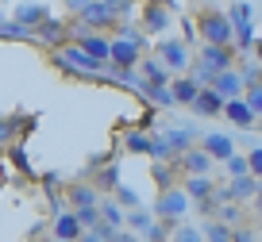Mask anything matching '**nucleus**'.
<instances>
[{
    "label": "nucleus",
    "mask_w": 262,
    "mask_h": 242,
    "mask_svg": "<svg viewBox=\"0 0 262 242\" xmlns=\"http://www.w3.org/2000/svg\"><path fill=\"white\" fill-rule=\"evenodd\" d=\"M189 204H193V196L185 192V188H162V196L155 200V215L162 219L166 227H178L181 219H185V211H189Z\"/></svg>",
    "instance_id": "f257e3e1"
},
{
    "label": "nucleus",
    "mask_w": 262,
    "mask_h": 242,
    "mask_svg": "<svg viewBox=\"0 0 262 242\" xmlns=\"http://www.w3.org/2000/svg\"><path fill=\"white\" fill-rule=\"evenodd\" d=\"M139 50H143V35L139 31H123L120 39L112 42V58H108V65H116V69H131V65H139Z\"/></svg>",
    "instance_id": "f03ea898"
},
{
    "label": "nucleus",
    "mask_w": 262,
    "mask_h": 242,
    "mask_svg": "<svg viewBox=\"0 0 262 242\" xmlns=\"http://www.w3.org/2000/svg\"><path fill=\"white\" fill-rule=\"evenodd\" d=\"M201 39L205 42H224V46H228V42L235 39L231 16H224V12H205V16H201Z\"/></svg>",
    "instance_id": "7ed1b4c3"
},
{
    "label": "nucleus",
    "mask_w": 262,
    "mask_h": 242,
    "mask_svg": "<svg viewBox=\"0 0 262 242\" xmlns=\"http://www.w3.org/2000/svg\"><path fill=\"white\" fill-rule=\"evenodd\" d=\"M158 58H162L166 69H173V73H189V69H193V54H189V46L178 42V39L162 42V46H158Z\"/></svg>",
    "instance_id": "20e7f679"
},
{
    "label": "nucleus",
    "mask_w": 262,
    "mask_h": 242,
    "mask_svg": "<svg viewBox=\"0 0 262 242\" xmlns=\"http://www.w3.org/2000/svg\"><path fill=\"white\" fill-rule=\"evenodd\" d=\"M212 154L205 150V146H189L185 154L178 158V165L185 170V177H208V170H212Z\"/></svg>",
    "instance_id": "39448f33"
},
{
    "label": "nucleus",
    "mask_w": 262,
    "mask_h": 242,
    "mask_svg": "<svg viewBox=\"0 0 262 242\" xmlns=\"http://www.w3.org/2000/svg\"><path fill=\"white\" fill-rule=\"evenodd\" d=\"M77 16H81V23H89V27H108V23L120 19V12L112 8V0H93V4H85V12H77Z\"/></svg>",
    "instance_id": "423d86ee"
},
{
    "label": "nucleus",
    "mask_w": 262,
    "mask_h": 242,
    "mask_svg": "<svg viewBox=\"0 0 262 242\" xmlns=\"http://www.w3.org/2000/svg\"><path fill=\"white\" fill-rule=\"evenodd\" d=\"M212 89L220 92L224 100H235V96H243V92H247V81H243V73H239V69H224V73H216V77H212Z\"/></svg>",
    "instance_id": "0eeeda50"
},
{
    "label": "nucleus",
    "mask_w": 262,
    "mask_h": 242,
    "mask_svg": "<svg viewBox=\"0 0 262 242\" xmlns=\"http://www.w3.org/2000/svg\"><path fill=\"white\" fill-rule=\"evenodd\" d=\"M224 104H228V100L220 96V92L212 89V85H208V89H201L196 92V100L189 108H193L196 115H205V119H216V115H224Z\"/></svg>",
    "instance_id": "6e6552de"
},
{
    "label": "nucleus",
    "mask_w": 262,
    "mask_h": 242,
    "mask_svg": "<svg viewBox=\"0 0 262 242\" xmlns=\"http://www.w3.org/2000/svg\"><path fill=\"white\" fill-rule=\"evenodd\" d=\"M231 27H235V42L247 50V46L254 42V27H251V4H235V8H231Z\"/></svg>",
    "instance_id": "1a4fd4ad"
},
{
    "label": "nucleus",
    "mask_w": 262,
    "mask_h": 242,
    "mask_svg": "<svg viewBox=\"0 0 262 242\" xmlns=\"http://www.w3.org/2000/svg\"><path fill=\"white\" fill-rule=\"evenodd\" d=\"M224 115H228V119L235 123V127H247V131H251L254 123H258V112H254V108L247 104V96L228 100V104H224Z\"/></svg>",
    "instance_id": "9d476101"
},
{
    "label": "nucleus",
    "mask_w": 262,
    "mask_h": 242,
    "mask_svg": "<svg viewBox=\"0 0 262 242\" xmlns=\"http://www.w3.org/2000/svg\"><path fill=\"white\" fill-rule=\"evenodd\" d=\"M81 231H85V227H81V219H77V211H66V215L54 219V234L62 242H77V238H81Z\"/></svg>",
    "instance_id": "9b49d317"
},
{
    "label": "nucleus",
    "mask_w": 262,
    "mask_h": 242,
    "mask_svg": "<svg viewBox=\"0 0 262 242\" xmlns=\"http://www.w3.org/2000/svg\"><path fill=\"white\" fill-rule=\"evenodd\" d=\"M231 200L235 204H247V200H254V196H258V177H254V173H243V177H235L231 181Z\"/></svg>",
    "instance_id": "f8f14e48"
},
{
    "label": "nucleus",
    "mask_w": 262,
    "mask_h": 242,
    "mask_svg": "<svg viewBox=\"0 0 262 242\" xmlns=\"http://www.w3.org/2000/svg\"><path fill=\"white\" fill-rule=\"evenodd\" d=\"M81 50H85V54H93V58H97V62H108V58H112V42H108L104 39V35H81Z\"/></svg>",
    "instance_id": "ddd939ff"
},
{
    "label": "nucleus",
    "mask_w": 262,
    "mask_h": 242,
    "mask_svg": "<svg viewBox=\"0 0 262 242\" xmlns=\"http://www.w3.org/2000/svg\"><path fill=\"white\" fill-rule=\"evenodd\" d=\"M205 150L212 154L216 161H228L231 154H235V146H231L228 135H216V131H212V135H205Z\"/></svg>",
    "instance_id": "4468645a"
},
{
    "label": "nucleus",
    "mask_w": 262,
    "mask_h": 242,
    "mask_svg": "<svg viewBox=\"0 0 262 242\" xmlns=\"http://www.w3.org/2000/svg\"><path fill=\"white\" fill-rule=\"evenodd\" d=\"M170 89H173V100H178V104H193L201 85H196V77H178V81H170Z\"/></svg>",
    "instance_id": "2eb2a0df"
},
{
    "label": "nucleus",
    "mask_w": 262,
    "mask_h": 242,
    "mask_svg": "<svg viewBox=\"0 0 262 242\" xmlns=\"http://www.w3.org/2000/svg\"><path fill=\"white\" fill-rule=\"evenodd\" d=\"M181 188H185V192L189 196H193V200H212V181H208V177H185V185H181Z\"/></svg>",
    "instance_id": "dca6fc26"
},
{
    "label": "nucleus",
    "mask_w": 262,
    "mask_h": 242,
    "mask_svg": "<svg viewBox=\"0 0 262 242\" xmlns=\"http://www.w3.org/2000/svg\"><path fill=\"white\" fill-rule=\"evenodd\" d=\"M70 200H74V208H100V200H97V185H74L70 188Z\"/></svg>",
    "instance_id": "f3484780"
},
{
    "label": "nucleus",
    "mask_w": 262,
    "mask_h": 242,
    "mask_svg": "<svg viewBox=\"0 0 262 242\" xmlns=\"http://www.w3.org/2000/svg\"><path fill=\"white\" fill-rule=\"evenodd\" d=\"M143 65V77H147V85H166V81H170V69H166V62L162 58H150V62H139Z\"/></svg>",
    "instance_id": "a211bd4d"
},
{
    "label": "nucleus",
    "mask_w": 262,
    "mask_h": 242,
    "mask_svg": "<svg viewBox=\"0 0 262 242\" xmlns=\"http://www.w3.org/2000/svg\"><path fill=\"white\" fill-rule=\"evenodd\" d=\"M231 238H235V227L224 223V219H212L205 227V242H231Z\"/></svg>",
    "instance_id": "6ab92c4d"
},
{
    "label": "nucleus",
    "mask_w": 262,
    "mask_h": 242,
    "mask_svg": "<svg viewBox=\"0 0 262 242\" xmlns=\"http://www.w3.org/2000/svg\"><path fill=\"white\" fill-rule=\"evenodd\" d=\"M143 19H147L150 31H166V23H170V12H166V4H150Z\"/></svg>",
    "instance_id": "aec40b11"
},
{
    "label": "nucleus",
    "mask_w": 262,
    "mask_h": 242,
    "mask_svg": "<svg viewBox=\"0 0 262 242\" xmlns=\"http://www.w3.org/2000/svg\"><path fill=\"white\" fill-rule=\"evenodd\" d=\"M170 242H205V231H196L189 223H178V227H170Z\"/></svg>",
    "instance_id": "412c9836"
},
{
    "label": "nucleus",
    "mask_w": 262,
    "mask_h": 242,
    "mask_svg": "<svg viewBox=\"0 0 262 242\" xmlns=\"http://www.w3.org/2000/svg\"><path fill=\"white\" fill-rule=\"evenodd\" d=\"M147 96L155 100L158 108H173V104H178V100H173V89H170V85H147Z\"/></svg>",
    "instance_id": "4be33fe9"
},
{
    "label": "nucleus",
    "mask_w": 262,
    "mask_h": 242,
    "mask_svg": "<svg viewBox=\"0 0 262 242\" xmlns=\"http://www.w3.org/2000/svg\"><path fill=\"white\" fill-rule=\"evenodd\" d=\"M16 19H19L24 27H27V23L35 27V23H42V19H47V8H39V4H24V8L16 12Z\"/></svg>",
    "instance_id": "5701e85b"
},
{
    "label": "nucleus",
    "mask_w": 262,
    "mask_h": 242,
    "mask_svg": "<svg viewBox=\"0 0 262 242\" xmlns=\"http://www.w3.org/2000/svg\"><path fill=\"white\" fill-rule=\"evenodd\" d=\"M100 219H104L108 227H116V231H120V227H123V208H120V204H112V200L100 204Z\"/></svg>",
    "instance_id": "b1692460"
},
{
    "label": "nucleus",
    "mask_w": 262,
    "mask_h": 242,
    "mask_svg": "<svg viewBox=\"0 0 262 242\" xmlns=\"http://www.w3.org/2000/svg\"><path fill=\"white\" fill-rule=\"evenodd\" d=\"M166 138H170V146L178 150V158L189 150V142H193V131H166Z\"/></svg>",
    "instance_id": "393cba45"
},
{
    "label": "nucleus",
    "mask_w": 262,
    "mask_h": 242,
    "mask_svg": "<svg viewBox=\"0 0 262 242\" xmlns=\"http://www.w3.org/2000/svg\"><path fill=\"white\" fill-rule=\"evenodd\" d=\"M77 219H81L85 231H93V227L104 223V219H100V208H77Z\"/></svg>",
    "instance_id": "a878e982"
},
{
    "label": "nucleus",
    "mask_w": 262,
    "mask_h": 242,
    "mask_svg": "<svg viewBox=\"0 0 262 242\" xmlns=\"http://www.w3.org/2000/svg\"><path fill=\"white\" fill-rule=\"evenodd\" d=\"M39 39L58 42V39H62V23H58V19H42V27H39Z\"/></svg>",
    "instance_id": "bb28decb"
},
{
    "label": "nucleus",
    "mask_w": 262,
    "mask_h": 242,
    "mask_svg": "<svg viewBox=\"0 0 262 242\" xmlns=\"http://www.w3.org/2000/svg\"><path fill=\"white\" fill-rule=\"evenodd\" d=\"M0 35H4V39H31V31H27L19 19L16 23H0Z\"/></svg>",
    "instance_id": "cd10ccee"
},
{
    "label": "nucleus",
    "mask_w": 262,
    "mask_h": 242,
    "mask_svg": "<svg viewBox=\"0 0 262 242\" xmlns=\"http://www.w3.org/2000/svg\"><path fill=\"white\" fill-rule=\"evenodd\" d=\"M131 219V227H135V231H139V234H150V231H155V219H150V215H143V211H135V215H127Z\"/></svg>",
    "instance_id": "c85d7f7f"
},
{
    "label": "nucleus",
    "mask_w": 262,
    "mask_h": 242,
    "mask_svg": "<svg viewBox=\"0 0 262 242\" xmlns=\"http://www.w3.org/2000/svg\"><path fill=\"white\" fill-rule=\"evenodd\" d=\"M224 165H228V173H231V177H243V173H251V165H247V158H239V154H231V158L224 161Z\"/></svg>",
    "instance_id": "c756f323"
},
{
    "label": "nucleus",
    "mask_w": 262,
    "mask_h": 242,
    "mask_svg": "<svg viewBox=\"0 0 262 242\" xmlns=\"http://www.w3.org/2000/svg\"><path fill=\"white\" fill-rule=\"evenodd\" d=\"M243 96H247V104H251L254 112H258V119H262V81H258V85H251Z\"/></svg>",
    "instance_id": "7c9ffc66"
},
{
    "label": "nucleus",
    "mask_w": 262,
    "mask_h": 242,
    "mask_svg": "<svg viewBox=\"0 0 262 242\" xmlns=\"http://www.w3.org/2000/svg\"><path fill=\"white\" fill-rule=\"evenodd\" d=\"M127 150H135V154H150V138H147V135H127Z\"/></svg>",
    "instance_id": "2f4dec72"
},
{
    "label": "nucleus",
    "mask_w": 262,
    "mask_h": 242,
    "mask_svg": "<svg viewBox=\"0 0 262 242\" xmlns=\"http://www.w3.org/2000/svg\"><path fill=\"white\" fill-rule=\"evenodd\" d=\"M155 181L162 188H173V177H170V170H166V161H155Z\"/></svg>",
    "instance_id": "473e14b6"
},
{
    "label": "nucleus",
    "mask_w": 262,
    "mask_h": 242,
    "mask_svg": "<svg viewBox=\"0 0 262 242\" xmlns=\"http://www.w3.org/2000/svg\"><path fill=\"white\" fill-rule=\"evenodd\" d=\"M97 185H100V188H120V173H116V170H104V173L97 177Z\"/></svg>",
    "instance_id": "72a5a7b5"
},
{
    "label": "nucleus",
    "mask_w": 262,
    "mask_h": 242,
    "mask_svg": "<svg viewBox=\"0 0 262 242\" xmlns=\"http://www.w3.org/2000/svg\"><path fill=\"white\" fill-rule=\"evenodd\" d=\"M116 200H120V204H127V208H139V196H135V192H131V188H116Z\"/></svg>",
    "instance_id": "f704fd0d"
},
{
    "label": "nucleus",
    "mask_w": 262,
    "mask_h": 242,
    "mask_svg": "<svg viewBox=\"0 0 262 242\" xmlns=\"http://www.w3.org/2000/svg\"><path fill=\"white\" fill-rule=\"evenodd\" d=\"M247 165H251V173L262 181V150H251V154H247Z\"/></svg>",
    "instance_id": "c9c22d12"
},
{
    "label": "nucleus",
    "mask_w": 262,
    "mask_h": 242,
    "mask_svg": "<svg viewBox=\"0 0 262 242\" xmlns=\"http://www.w3.org/2000/svg\"><path fill=\"white\" fill-rule=\"evenodd\" d=\"M231 242H258V234H254V231H239V227H235V238H231Z\"/></svg>",
    "instance_id": "e433bc0d"
},
{
    "label": "nucleus",
    "mask_w": 262,
    "mask_h": 242,
    "mask_svg": "<svg viewBox=\"0 0 262 242\" xmlns=\"http://www.w3.org/2000/svg\"><path fill=\"white\" fill-rule=\"evenodd\" d=\"M85 4H93V0H66V8H70V12H85Z\"/></svg>",
    "instance_id": "4c0bfd02"
},
{
    "label": "nucleus",
    "mask_w": 262,
    "mask_h": 242,
    "mask_svg": "<svg viewBox=\"0 0 262 242\" xmlns=\"http://www.w3.org/2000/svg\"><path fill=\"white\" fill-rule=\"evenodd\" d=\"M8 138H12V123L0 119V142H8Z\"/></svg>",
    "instance_id": "58836bf2"
},
{
    "label": "nucleus",
    "mask_w": 262,
    "mask_h": 242,
    "mask_svg": "<svg viewBox=\"0 0 262 242\" xmlns=\"http://www.w3.org/2000/svg\"><path fill=\"white\" fill-rule=\"evenodd\" d=\"M254 208L262 211V181H258V196H254Z\"/></svg>",
    "instance_id": "ea45409f"
},
{
    "label": "nucleus",
    "mask_w": 262,
    "mask_h": 242,
    "mask_svg": "<svg viewBox=\"0 0 262 242\" xmlns=\"http://www.w3.org/2000/svg\"><path fill=\"white\" fill-rule=\"evenodd\" d=\"M258 58H262V42H258Z\"/></svg>",
    "instance_id": "a19ab883"
},
{
    "label": "nucleus",
    "mask_w": 262,
    "mask_h": 242,
    "mask_svg": "<svg viewBox=\"0 0 262 242\" xmlns=\"http://www.w3.org/2000/svg\"><path fill=\"white\" fill-rule=\"evenodd\" d=\"M58 242H62V238H58Z\"/></svg>",
    "instance_id": "79ce46f5"
},
{
    "label": "nucleus",
    "mask_w": 262,
    "mask_h": 242,
    "mask_svg": "<svg viewBox=\"0 0 262 242\" xmlns=\"http://www.w3.org/2000/svg\"><path fill=\"white\" fill-rule=\"evenodd\" d=\"M258 123H262V119H258Z\"/></svg>",
    "instance_id": "37998d69"
}]
</instances>
